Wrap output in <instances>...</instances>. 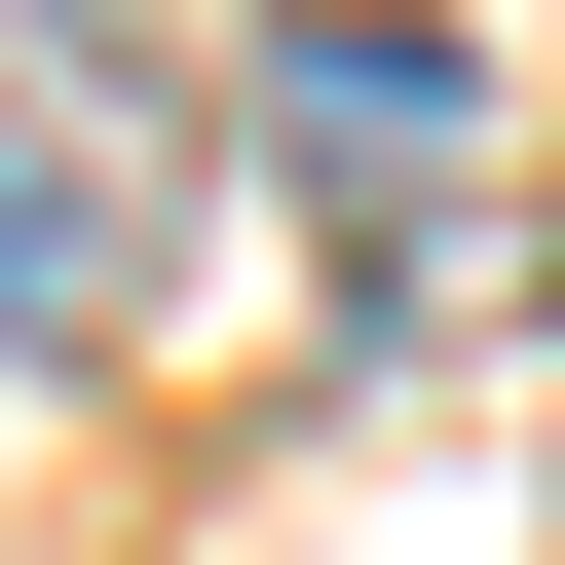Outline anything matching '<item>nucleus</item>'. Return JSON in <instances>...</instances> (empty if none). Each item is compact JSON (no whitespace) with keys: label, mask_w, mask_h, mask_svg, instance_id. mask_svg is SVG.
Here are the masks:
<instances>
[{"label":"nucleus","mask_w":565,"mask_h":565,"mask_svg":"<svg viewBox=\"0 0 565 565\" xmlns=\"http://www.w3.org/2000/svg\"><path fill=\"white\" fill-rule=\"evenodd\" d=\"M264 151H302V189H452V151H490V76L415 39V0H377V39L302 0V76H264Z\"/></svg>","instance_id":"nucleus-2"},{"label":"nucleus","mask_w":565,"mask_h":565,"mask_svg":"<svg viewBox=\"0 0 565 565\" xmlns=\"http://www.w3.org/2000/svg\"><path fill=\"white\" fill-rule=\"evenodd\" d=\"M114 302H151V151L0 39V340H114Z\"/></svg>","instance_id":"nucleus-1"}]
</instances>
